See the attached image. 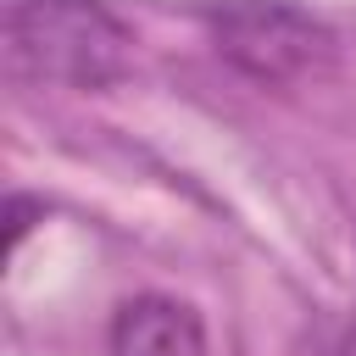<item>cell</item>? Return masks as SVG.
<instances>
[{
	"instance_id": "cell-2",
	"label": "cell",
	"mask_w": 356,
	"mask_h": 356,
	"mask_svg": "<svg viewBox=\"0 0 356 356\" xmlns=\"http://www.w3.org/2000/svg\"><path fill=\"white\" fill-rule=\"evenodd\" d=\"M200 17L217 56L267 89L323 72L334 56V33L289 0H206Z\"/></svg>"
},
{
	"instance_id": "cell-5",
	"label": "cell",
	"mask_w": 356,
	"mask_h": 356,
	"mask_svg": "<svg viewBox=\"0 0 356 356\" xmlns=\"http://www.w3.org/2000/svg\"><path fill=\"white\" fill-rule=\"evenodd\" d=\"M328 356H356V323H350V328H345V334L328 345Z\"/></svg>"
},
{
	"instance_id": "cell-4",
	"label": "cell",
	"mask_w": 356,
	"mask_h": 356,
	"mask_svg": "<svg viewBox=\"0 0 356 356\" xmlns=\"http://www.w3.org/2000/svg\"><path fill=\"white\" fill-rule=\"evenodd\" d=\"M28 211H33V200L11 195V234H6V245H11V250H17V245H22V234H28Z\"/></svg>"
},
{
	"instance_id": "cell-3",
	"label": "cell",
	"mask_w": 356,
	"mask_h": 356,
	"mask_svg": "<svg viewBox=\"0 0 356 356\" xmlns=\"http://www.w3.org/2000/svg\"><path fill=\"white\" fill-rule=\"evenodd\" d=\"M111 356H206V323L178 295H134L111 317Z\"/></svg>"
},
{
	"instance_id": "cell-1",
	"label": "cell",
	"mask_w": 356,
	"mask_h": 356,
	"mask_svg": "<svg viewBox=\"0 0 356 356\" xmlns=\"http://www.w3.org/2000/svg\"><path fill=\"white\" fill-rule=\"evenodd\" d=\"M134 33L100 0H0V56L17 83L106 89L128 72Z\"/></svg>"
}]
</instances>
